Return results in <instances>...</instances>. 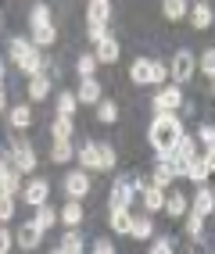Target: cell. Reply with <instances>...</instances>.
<instances>
[{
	"instance_id": "obj_11",
	"label": "cell",
	"mask_w": 215,
	"mask_h": 254,
	"mask_svg": "<svg viewBox=\"0 0 215 254\" xmlns=\"http://www.w3.org/2000/svg\"><path fill=\"white\" fill-rule=\"evenodd\" d=\"M133 193H137V186L126 183V179H119V183L111 186V208H129V204H133Z\"/></svg>"
},
{
	"instance_id": "obj_12",
	"label": "cell",
	"mask_w": 215,
	"mask_h": 254,
	"mask_svg": "<svg viewBox=\"0 0 215 254\" xmlns=\"http://www.w3.org/2000/svg\"><path fill=\"white\" fill-rule=\"evenodd\" d=\"M47 193H51V186H47V179H32V183H25V190H22V197H25V204H43L47 200Z\"/></svg>"
},
{
	"instance_id": "obj_15",
	"label": "cell",
	"mask_w": 215,
	"mask_h": 254,
	"mask_svg": "<svg viewBox=\"0 0 215 254\" xmlns=\"http://www.w3.org/2000/svg\"><path fill=\"white\" fill-rule=\"evenodd\" d=\"M143 208H147V215H154V211H161V204H165V190L161 186H154V183H147L143 186Z\"/></svg>"
},
{
	"instance_id": "obj_41",
	"label": "cell",
	"mask_w": 215,
	"mask_h": 254,
	"mask_svg": "<svg viewBox=\"0 0 215 254\" xmlns=\"http://www.w3.org/2000/svg\"><path fill=\"white\" fill-rule=\"evenodd\" d=\"M197 140H201L205 147H212V143H215V129H212V126H201V129H197Z\"/></svg>"
},
{
	"instance_id": "obj_45",
	"label": "cell",
	"mask_w": 215,
	"mask_h": 254,
	"mask_svg": "<svg viewBox=\"0 0 215 254\" xmlns=\"http://www.w3.org/2000/svg\"><path fill=\"white\" fill-rule=\"evenodd\" d=\"M93 251H97V254H111V251H115V244H111V240H97V244H93Z\"/></svg>"
},
{
	"instance_id": "obj_27",
	"label": "cell",
	"mask_w": 215,
	"mask_h": 254,
	"mask_svg": "<svg viewBox=\"0 0 215 254\" xmlns=\"http://www.w3.org/2000/svg\"><path fill=\"white\" fill-rule=\"evenodd\" d=\"M115 118H119V104H115V100H97V122L111 126Z\"/></svg>"
},
{
	"instance_id": "obj_30",
	"label": "cell",
	"mask_w": 215,
	"mask_h": 254,
	"mask_svg": "<svg viewBox=\"0 0 215 254\" xmlns=\"http://www.w3.org/2000/svg\"><path fill=\"white\" fill-rule=\"evenodd\" d=\"M54 222H58V211L47 204V200H43V204H36V226H40V229H51Z\"/></svg>"
},
{
	"instance_id": "obj_22",
	"label": "cell",
	"mask_w": 215,
	"mask_h": 254,
	"mask_svg": "<svg viewBox=\"0 0 215 254\" xmlns=\"http://www.w3.org/2000/svg\"><path fill=\"white\" fill-rule=\"evenodd\" d=\"M0 190H4V193H18L22 190V172L14 165L4 168V176H0Z\"/></svg>"
},
{
	"instance_id": "obj_42",
	"label": "cell",
	"mask_w": 215,
	"mask_h": 254,
	"mask_svg": "<svg viewBox=\"0 0 215 254\" xmlns=\"http://www.w3.org/2000/svg\"><path fill=\"white\" fill-rule=\"evenodd\" d=\"M151 251H154V254H169V251H172V240H169V236H158V240L151 244Z\"/></svg>"
},
{
	"instance_id": "obj_40",
	"label": "cell",
	"mask_w": 215,
	"mask_h": 254,
	"mask_svg": "<svg viewBox=\"0 0 215 254\" xmlns=\"http://www.w3.org/2000/svg\"><path fill=\"white\" fill-rule=\"evenodd\" d=\"M165 79H169V64H161V61H151V82H154V86H161Z\"/></svg>"
},
{
	"instance_id": "obj_18",
	"label": "cell",
	"mask_w": 215,
	"mask_h": 254,
	"mask_svg": "<svg viewBox=\"0 0 215 254\" xmlns=\"http://www.w3.org/2000/svg\"><path fill=\"white\" fill-rule=\"evenodd\" d=\"M190 22H194V29H208V25L215 22L212 4H194V7H190Z\"/></svg>"
},
{
	"instance_id": "obj_21",
	"label": "cell",
	"mask_w": 215,
	"mask_h": 254,
	"mask_svg": "<svg viewBox=\"0 0 215 254\" xmlns=\"http://www.w3.org/2000/svg\"><path fill=\"white\" fill-rule=\"evenodd\" d=\"M108 14H111V4H108V0H90V7H86L90 25H104V22H108Z\"/></svg>"
},
{
	"instance_id": "obj_28",
	"label": "cell",
	"mask_w": 215,
	"mask_h": 254,
	"mask_svg": "<svg viewBox=\"0 0 215 254\" xmlns=\"http://www.w3.org/2000/svg\"><path fill=\"white\" fill-rule=\"evenodd\" d=\"M7 122H11L14 129H29V126H32V111H29V104H18V108H11Z\"/></svg>"
},
{
	"instance_id": "obj_23",
	"label": "cell",
	"mask_w": 215,
	"mask_h": 254,
	"mask_svg": "<svg viewBox=\"0 0 215 254\" xmlns=\"http://www.w3.org/2000/svg\"><path fill=\"white\" fill-rule=\"evenodd\" d=\"M176 176H179V172H176V165H172V161H158V168H154L151 183H154V186H161V190H165V186H169V183H172Z\"/></svg>"
},
{
	"instance_id": "obj_4",
	"label": "cell",
	"mask_w": 215,
	"mask_h": 254,
	"mask_svg": "<svg viewBox=\"0 0 215 254\" xmlns=\"http://www.w3.org/2000/svg\"><path fill=\"white\" fill-rule=\"evenodd\" d=\"M212 165H215V150H212V147H205V154L187 158L183 176H187V179H194V183H205V179L212 176Z\"/></svg>"
},
{
	"instance_id": "obj_32",
	"label": "cell",
	"mask_w": 215,
	"mask_h": 254,
	"mask_svg": "<svg viewBox=\"0 0 215 254\" xmlns=\"http://www.w3.org/2000/svg\"><path fill=\"white\" fill-rule=\"evenodd\" d=\"M58 251H65V254H79V251H82V236L75 233V226H72V233L61 236V247H58Z\"/></svg>"
},
{
	"instance_id": "obj_6",
	"label": "cell",
	"mask_w": 215,
	"mask_h": 254,
	"mask_svg": "<svg viewBox=\"0 0 215 254\" xmlns=\"http://www.w3.org/2000/svg\"><path fill=\"white\" fill-rule=\"evenodd\" d=\"M90 186H93V179H90L86 168H79V172H69V176H65V193L75 197V200L86 197V193H90Z\"/></svg>"
},
{
	"instance_id": "obj_31",
	"label": "cell",
	"mask_w": 215,
	"mask_h": 254,
	"mask_svg": "<svg viewBox=\"0 0 215 254\" xmlns=\"http://www.w3.org/2000/svg\"><path fill=\"white\" fill-rule=\"evenodd\" d=\"M72 143L69 140H54V150H51V161H58V165H65V161H72Z\"/></svg>"
},
{
	"instance_id": "obj_43",
	"label": "cell",
	"mask_w": 215,
	"mask_h": 254,
	"mask_svg": "<svg viewBox=\"0 0 215 254\" xmlns=\"http://www.w3.org/2000/svg\"><path fill=\"white\" fill-rule=\"evenodd\" d=\"M11 247H14V236H11V233H7L4 226H0V254H7Z\"/></svg>"
},
{
	"instance_id": "obj_37",
	"label": "cell",
	"mask_w": 215,
	"mask_h": 254,
	"mask_svg": "<svg viewBox=\"0 0 215 254\" xmlns=\"http://www.w3.org/2000/svg\"><path fill=\"white\" fill-rule=\"evenodd\" d=\"M194 64H201V72H205V75L212 79V75H215V50L208 47V50H205L201 58H194Z\"/></svg>"
},
{
	"instance_id": "obj_38",
	"label": "cell",
	"mask_w": 215,
	"mask_h": 254,
	"mask_svg": "<svg viewBox=\"0 0 215 254\" xmlns=\"http://www.w3.org/2000/svg\"><path fill=\"white\" fill-rule=\"evenodd\" d=\"M79 108V100H75V93H69V90H65L61 97H58V115H72Z\"/></svg>"
},
{
	"instance_id": "obj_3",
	"label": "cell",
	"mask_w": 215,
	"mask_h": 254,
	"mask_svg": "<svg viewBox=\"0 0 215 254\" xmlns=\"http://www.w3.org/2000/svg\"><path fill=\"white\" fill-rule=\"evenodd\" d=\"M79 161L86 172H111L115 168V147L111 143H86L79 150Z\"/></svg>"
},
{
	"instance_id": "obj_33",
	"label": "cell",
	"mask_w": 215,
	"mask_h": 254,
	"mask_svg": "<svg viewBox=\"0 0 215 254\" xmlns=\"http://www.w3.org/2000/svg\"><path fill=\"white\" fill-rule=\"evenodd\" d=\"M29 25L32 29H43V25H51V11H47V4H36L29 11Z\"/></svg>"
},
{
	"instance_id": "obj_34",
	"label": "cell",
	"mask_w": 215,
	"mask_h": 254,
	"mask_svg": "<svg viewBox=\"0 0 215 254\" xmlns=\"http://www.w3.org/2000/svg\"><path fill=\"white\" fill-rule=\"evenodd\" d=\"M201 233H205V215L190 211L187 215V236H190V240H201Z\"/></svg>"
},
{
	"instance_id": "obj_46",
	"label": "cell",
	"mask_w": 215,
	"mask_h": 254,
	"mask_svg": "<svg viewBox=\"0 0 215 254\" xmlns=\"http://www.w3.org/2000/svg\"><path fill=\"white\" fill-rule=\"evenodd\" d=\"M7 108V97H4V90H0V111H4Z\"/></svg>"
},
{
	"instance_id": "obj_47",
	"label": "cell",
	"mask_w": 215,
	"mask_h": 254,
	"mask_svg": "<svg viewBox=\"0 0 215 254\" xmlns=\"http://www.w3.org/2000/svg\"><path fill=\"white\" fill-rule=\"evenodd\" d=\"M0 90H4V61H0Z\"/></svg>"
},
{
	"instance_id": "obj_1",
	"label": "cell",
	"mask_w": 215,
	"mask_h": 254,
	"mask_svg": "<svg viewBox=\"0 0 215 254\" xmlns=\"http://www.w3.org/2000/svg\"><path fill=\"white\" fill-rule=\"evenodd\" d=\"M179 136H183V122H179V115L176 111H154L151 129H147V140H151L158 161H169L172 158V147H176Z\"/></svg>"
},
{
	"instance_id": "obj_10",
	"label": "cell",
	"mask_w": 215,
	"mask_h": 254,
	"mask_svg": "<svg viewBox=\"0 0 215 254\" xmlns=\"http://www.w3.org/2000/svg\"><path fill=\"white\" fill-rule=\"evenodd\" d=\"M93 47H97V50H93L97 64H111V61H119V40H115V36H104V40H97Z\"/></svg>"
},
{
	"instance_id": "obj_2",
	"label": "cell",
	"mask_w": 215,
	"mask_h": 254,
	"mask_svg": "<svg viewBox=\"0 0 215 254\" xmlns=\"http://www.w3.org/2000/svg\"><path fill=\"white\" fill-rule=\"evenodd\" d=\"M7 54H11V61L18 64V68L25 72V75H36V72H43V58L36 54V43L32 40H11L7 43Z\"/></svg>"
},
{
	"instance_id": "obj_7",
	"label": "cell",
	"mask_w": 215,
	"mask_h": 254,
	"mask_svg": "<svg viewBox=\"0 0 215 254\" xmlns=\"http://www.w3.org/2000/svg\"><path fill=\"white\" fill-rule=\"evenodd\" d=\"M43 233H47V229H40L36 218H32V222H25L18 233H14V244H18L22 251H36V247L43 244Z\"/></svg>"
},
{
	"instance_id": "obj_13",
	"label": "cell",
	"mask_w": 215,
	"mask_h": 254,
	"mask_svg": "<svg viewBox=\"0 0 215 254\" xmlns=\"http://www.w3.org/2000/svg\"><path fill=\"white\" fill-rule=\"evenodd\" d=\"M29 100H47V97H51V75H47V72H36V75H32L29 79Z\"/></svg>"
},
{
	"instance_id": "obj_24",
	"label": "cell",
	"mask_w": 215,
	"mask_h": 254,
	"mask_svg": "<svg viewBox=\"0 0 215 254\" xmlns=\"http://www.w3.org/2000/svg\"><path fill=\"white\" fill-rule=\"evenodd\" d=\"M51 132H54V140H72V132H75L72 115H58V118H54V126H51Z\"/></svg>"
},
{
	"instance_id": "obj_36",
	"label": "cell",
	"mask_w": 215,
	"mask_h": 254,
	"mask_svg": "<svg viewBox=\"0 0 215 254\" xmlns=\"http://www.w3.org/2000/svg\"><path fill=\"white\" fill-rule=\"evenodd\" d=\"M11 215H14V193L0 190V222H11Z\"/></svg>"
},
{
	"instance_id": "obj_16",
	"label": "cell",
	"mask_w": 215,
	"mask_h": 254,
	"mask_svg": "<svg viewBox=\"0 0 215 254\" xmlns=\"http://www.w3.org/2000/svg\"><path fill=\"white\" fill-rule=\"evenodd\" d=\"M75 100H79V104H97V100H101V82H97L93 75H90V79H82Z\"/></svg>"
},
{
	"instance_id": "obj_17",
	"label": "cell",
	"mask_w": 215,
	"mask_h": 254,
	"mask_svg": "<svg viewBox=\"0 0 215 254\" xmlns=\"http://www.w3.org/2000/svg\"><path fill=\"white\" fill-rule=\"evenodd\" d=\"M58 222H61V226H69V229L82 222V204H79L75 197H69V204H65V208L58 211Z\"/></svg>"
},
{
	"instance_id": "obj_35",
	"label": "cell",
	"mask_w": 215,
	"mask_h": 254,
	"mask_svg": "<svg viewBox=\"0 0 215 254\" xmlns=\"http://www.w3.org/2000/svg\"><path fill=\"white\" fill-rule=\"evenodd\" d=\"M54 36H58V32H54V25L32 29V43H36V47H51V43H54Z\"/></svg>"
},
{
	"instance_id": "obj_44",
	"label": "cell",
	"mask_w": 215,
	"mask_h": 254,
	"mask_svg": "<svg viewBox=\"0 0 215 254\" xmlns=\"http://www.w3.org/2000/svg\"><path fill=\"white\" fill-rule=\"evenodd\" d=\"M86 36L97 43V40H104V36H108V29H104V25H90V32H86Z\"/></svg>"
},
{
	"instance_id": "obj_29",
	"label": "cell",
	"mask_w": 215,
	"mask_h": 254,
	"mask_svg": "<svg viewBox=\"0 0 215 254\" xmlns=\"http://www.w3.org/2000/svg\"><path fill=\"white\" fill-rule=\"evenodd\" d=\"M129 222H133L129 208H111V229L115 233H129Z\"/></svg>"
},
{
	"instance_id": "obj_25",
	"label": "cell",
	"mask_w": 215,
	"mask_h": 254,
	"mask_svg": "<svg viewBox=\"0 0 215 254\" xmlns=\"http://www.w3.org/2000/svg\"><path fill=\"white\" fill-rule=\"evenodd\" d=\"M161 211H169L172 218H179V215H187V211H190V200H187L183 193H172V197H165Z\"/></svg>"
},
{
	"instance_id": "obj_20",
	"label": "cell",
	"mask_w": 215,
	"mask_h": 254,
	"mask_svg": "<svg viewBox=\"0 0 215 254\" xmlns=\"http://www.w3.org/2000/svg\"><path fill=\"white\" fill-rule=\"evenodd\" d=\"M129 79H133L137 86H151V61H147V58H137L133 68H129Z\"/></svg>"
},
{
	"instance_id": "obj_19",
	"label": "cell",
	"mask_w": 215,
	"mask_h": 254,
	"mask_svg": "<svg viewBox=\"0 0 215 254\" xmlns=\"http://www.w3.org/2000/svg\"><path fill=\"white\" fill-rule=\"evenodd\" d=\"M129 236H137V240H151L154 236V222H151V215H140L129 222Z\"/></svg>"
},
{
	"instance_id": "obj_39",
	"label": "cell",
	"mask_w": 215,
	"mask_h": 254,
	"mask_svg": "<svg viewBox=\"0 0 215 254\" xmlns=\"http://www.w3.org/2000/svg\"><path fill=\"white\" fill-rule=\"evenodd\" d=\"M75 68H79V75H82V79H90V75H93V68H97V58H93V54H82Z\"/></svg>"
},
{
	"instance_id": "obj_26",
	"label": "cell",
	"mask_w": 215,
	"mask_h": 254,
	"mask_svg": "<svg viewBox=\"0 0 215 254\" xmlns=\"http://www.w3.org/2000/svg\"><path fill=\"white\" fill-rule=\"evenodd\" d=\"M187 0H161V14H165V18H169V22H179V18H183V14H187Z\"/></svg>"
},
{
	"instance_id": "obj_8",
	"label": "cell",
	"mask_w": 215,
	"mask_h": 254,
	"mask_svg": "<svg viewBox=\"0 0 215 254\" xmlns=\"http://www.w3.org/2000/svg\"><path fill=\"white\" fill-rule=\"evenodd\" d=\"M179 104H183V90H179V82L154 93V111H179Z\"/></svg>"
},
{
	"instance_id": "obj_9",
	"label": "cell",
	"mask_w": 215,
	"mask_h": 254,
	"mask_svg": "<svg viewBox=\"0 0 215 254\" xmlns=\"http://www.w3.org/2000/svg\"><path fill=\"white\" fill-rule=\"evenodd\" d=\"M169 75H172L176 82H187V79L194 75V54H190V50H179V54L172 58V64H169Z\"/></svg>"
},
{
	"instance_id": "obj_5",
	"label": "cell",
	"mask_w": 215,
	"mask_h": 254,
	"mask_svg": "<svg viewBox=\"0 0 215 254\" xmlns=\"http://www.w3.org/2000/svg\"><path fill=\"white\" fill-rule=\"evenodd\" d=\"M11 165L18 168V172H36V150H32L29 140H11Z\"/></svg>"
},
{
	"instance_id": "obj_14",
	"label": "cell",
	"mask_w": 215,
	"mask_h": 254,
	"mask_svg": "<svg viewBox=\"0 0 215 254\" xmlns=\"http://www.w3.org/2000/svg\"><path fill=\"white\" fill-rule=\"evenodd\" d=\"M190 208H194L197 215H205V218L215 211V193H212V186H205V183H201V190H197V197L190 200Z\"/></svg>"
}]
</instances>
